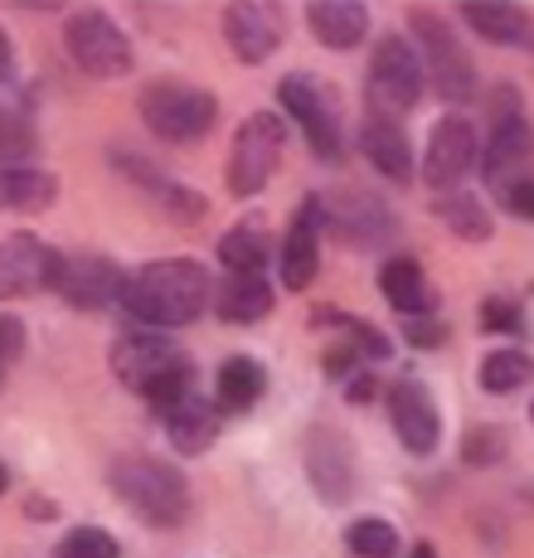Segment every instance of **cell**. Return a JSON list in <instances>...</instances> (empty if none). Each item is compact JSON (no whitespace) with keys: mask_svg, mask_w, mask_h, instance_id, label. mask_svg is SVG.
Segmentation results:
<instances>
[{"mask_svg":"<svg viewBox=\"0 0 534 558\" xmlns=\"http://www.w3.org/2000/svg\"><path fill=\"white\" fill-rule=\"evenodd\" d=\"M209 296H214V282L195 257H156V263H142L126 277L122 306L146 330H180L205 316Z\"/></svg>","mask_w":534,"mask_h":558,"instance_id":"6da1fadb","label":"cell"},{"mask_svg":"<svg viewBox=\"0 0 534 558\" xmlns=\"http://www.w3.org/2000/svg\"><path fill=\"white\" fill-rule=\"evenodd\" d=\"M107 486L117 490V500H122L136 520L151 524V530H180V524L190 520V510H195L185 471L160 457H146V452L117 457L112 471H107Z\"/></svg>","mask_w":534,"mask_h":558,"instance_id":"7a4b0ae2","label":"cell"},{"mask_svg":"<svg viewBox=\"0 0 534 558\" xmlns=\"http://www.w3.org/2000/svg\"><path fill=\"white\" fill-rule=\"evenodd\" d=\"M142 122L146 132L160 136L170 146H190L199 136L214 132L219 122V98L209 88H195V83H175V78H160L142 88Z\"/></svg>","mask_w":534,"mask_h":558,"instance_id":"3957f363","label":"cell"},{"mask_svg":"<svg viewBox=\"0 0 534 558\" xmlns=\"http://www.w3.org/2000/svg\"><path fill=\"white\" fill-rule=\"evenodd\" d=\"M277 102L302 126L312 156L326 160V166H340V156H345V117H340L336 88L320 83L316 73H287V78L277 83Z\"/></svg>","mask_w":534,"mask_h":558,"instance_id":"277c9868","label":"cell"},{"mask_svg":"<svg viewBox=\"0 0 534 558\" xmlns=\"http://www.w3.org/2000/svg\"><path fill=\"white\" fill-rule=\"evenodd\" d=\"M413 35H418V63H423V78L433 83V93L442 102H452V107H462V102H472V93H476V63H472V53H466L462 45V35H457L452 25H447L437 10H413Z\"/></svg>","mask_w":534,"mask_h":558,"instance_id":"5b68a950","label":"cell"},{"mask_svg":"<svg viewBox=\"0 0 534 558\" xmlns=\"http://www.w3.org/2000/svg\"><path fill=\"white\" fill-rule=\"evenodd\" d=\"M63 49H69L73 69L98 83L126 78V73L136 69V49H132V39H126V29L98 5L73 10L69 25H63Z\"/></svg>","mask_w":534,"mask_h":558,"instance_id":"8992f818","label":"cell"},{"mask_svg":"<svg viewBox=\"0 0 534 558\" xmlns=\"http://www.w3.org/2000/svg\"><path fill=\"white\" fill-rule=\"evenodd\" d=\"M427 88L423 78V63H418V49L409 45L403 35H384L379 49L369 59V73H365V102H369V117H393L413 112Z\"/></svg>","mask_w":534,"mask_h":558,"instance_id":"52a82bcc","label":"cell"},{"mask_svg":"<svg viewBox=\"0 0 534 558\" xmlns=\"http://www.w3.org/2000/svg\"><path fill=\"white\" fill-rule=\"evenodd\" d=\"M287 151V122L282 112H253L248 122L233 132L229 146V166H223V180H229L233 199H253L258 190L272 180V170L282 166Z\"/></svg>","mask_w":534,"mask_h":558,"instance_id":"ba28073f","label":"cell"},{"mask_svg":"<svg viewBox=\"0 0 534 558\" xmlns=\"http://www.w3.org/2000/svg\"><path fill=\"white\" fill-rule=\"evenodd\" d=\"M320 229H330L345 248L374 253L399 233V219L374 190H336V195L320 199Z\"/></svg>","mask_w":534,"mask_h":558,"instance_id":"9c48e42d","label":"cell"},{"mask_svg":"<svg viewBox=\"0 0 534 558\" xmlns=\"http://www.w3.org/2000/svg\"><path fill=\"white\" fill-rule=\"evenodd\" d=\"M496 126H490V142L486 151H481V175H486V185L506 190L515 185V180H534V126L530 117L520 112V98L506 107V98L496 93Z\"/></svg>","mask_w":534,"mask_h":558,"instance_id":"30bf717a","label":"cell"},{"mask_svg":"<svg viewBox=\"0 0 534 558\" xmlns=\"http://www.w3.org/2000/svg\"><path fill=\"white\" fill-rule=\"evenodd\" d=\"M63 257L35 233H10L0 239V302H20V296L59 292L63 282Z\"/></svg>","mask_w":534,"mask_h":558,"instance_id":"8fae6325","label":"cell"},{"mask_svg":"<svg viewBox=\"0 0 534 558\" xmlns=\"http://www.w3.org/2000/svg\"><path fill=\"white\" fill-rule=\"evenodd\" d=\"M190 355L175 345V340L166 336V330H126V336L112 340V355H107V364H112V374L126 384V389L146 393L151 384H160L170 369H180Z\"/></svg>","mask_w":534,"mask_h":558,"instance_id":"7c38bea8","label":"cell"},{"mask_svg":"<svg viewBox=\"0 0 534 558\" xmlns=\"http://www.w3.org/2000/svg\"><path fill=\"white\" fill-rule=\"evenodd\" d=\"M481 166V142H476V126L466 122V117H442V122L433 126V136H427V151H423V180L427 190H437V195H447V190H457L466 175Z\"/></svg>","mask_w":534,"mask_h":558,"instance_id":"4fadbf2b","label":"cell"},{"mask_svg":"<svg viewBox=\"0 0 534 558\" xmlns=\"http://www.w3.org/2000/svg\"><path fill=\"white\" fill-rule=\"evenodd\" d=\"M389 423L399 433V442L409 447L413 457H433L437 442H442V413H437L433 393H427L423 379H399L389 384Z\"/></svg>","mask_w":534,"mask_h":558,"instance_id":"5bb4252c","label":"cell"},{"mask_svg":"<svg viewBox=\"0 0 534 558\" xmlns=\"http://www.w3.org/2000/svg\"><path fill=\"white\" fill-rule=\"evenodd\" d=\"M320 272V199L306 195L287 223L282 253H277V277L287 292H306Z\"/></svg>","mask_w":534,"mask_h":558,"instance_id":"9a60e30c","label":"cell"},{"mask_svg":"<svg viewBox=\"0 0 534 558\" xmlns=\"http://www.w3.org/2000/svg\"><path fill=\"white\" fill-rule=\"evenodd\" d=\"M122 292H126V272L102 253H83V257H69L63 263V282H59V296L69 302L73 311H107V306H122Z\"/></svg>","mask_w":534,"mask_h":558,"instance_id":"2e32d148","label":"cell"},{"mask_svg":"<svg viewBox=\"0 0 534 558\" xmlns=\"http://www.w3.org/2000/svg\"><path fill=\"white\" fill-rule=\"evenodd\" d=\"M223 39H229L239 63H263L282 45V10L243 0V5H223Z\"/></svg>","mask_w":534,"mask_h":558,"instance_id":"e0dca14e","label":"cell"},{"mask_svg":"<svg viewBox=\"0 0 534 558\" xmlns=\"http://www.w3.org/2000/svg\"><path fill=\"white\" fill-rule=\"evenodd\" d=\"M112 166L122 170L146 199H156L166 214H175V219H205V199H199V190L180 185L175 175H166V170L151 166L146 156H136L132 146H112Z\"/></svg>","mask_w":534,"mask_h":558,"instance_id":"ac0fdd59","label":"cell"},{"mask_svg":"<svg viewBox=\"0 0 534 558\" xmlns=\"http://www.w3.org/2000/svg\"><path fill=\"white\" fill-rule=\"evenodd\" d=\"M306 476L320 490L326 506H345L350 490H355V452L340 433H316L306 447Z\"/></svg>","mask_w":534,"mask_h":558,"instance_id":"d6986e66","label":"cell"},{"mask_svg":"<svg viewBox=\"0 0 534 558\" xmlns=\"http://www.w3.org/2000/svg\"><path fill=\"white\" fill-rule=\"evenodd\" d=\"M160 423H166V437H170V447H175L180 457H199V452H209V447L219 442L223 413L214 408V399H205V393H190L185 403L166 408Z\"/></svg>","mask_w":534,"mask_h":558,"instance_id":"ffe728a7","label":"cell"},{"mask_svg":"<svg viewBox=\"0 0 534 558\" xmlns=\"http://www.w3.org/2000/svg\"><path fill=\"white\" fill-rule=\"evenodd\" d=\"M360 151L374 166V175H384L389 185H409L413 180V142L399 122H384V117H369L360 126Z\"/></svg>","mask_w":534,"mask_h":558,"instance_id":"44dd1931","label":"cell"},{"mask_svg":"<svg viewBox=\"0 0 534 558\" xmlns=\"http://www.w3.org/2000/svg\"><path fill=\"white\" fill-rule=\"evenodd\" d=\"M306 25H312L316 45L345 53V49H360L369 35V10L355 5V0H316L306 5Z\"/></svg>","mask_w":534,"mask_h":558,"instance_id":"7402d4cb","label":"cell"},{"mask_svg":"<svg viewBox=\"0 0 534 558\" xmlns=\"http://www.w3.org/2000/svg\"><path fill=\"white\" fill-rule=\"evenodd\" d=\"M379 292H384V302L409 320L433 316V306H437V292L427 287L418 257H389V263L379 267Z\"/></svg>","mask_w":534,"mask_h":558,"instance_id":"603a6c76","label":"cell"},{"mask_svg":"<svg viewBox=\"0 0 534 558\" xmlns=\"http://www.w3.org/2000/svg\"><path fill=\"white\" fill-rule=\"evenodd\" d=\"M214 311L229 326H253L272 311V287L258 272H229L219 287H214Z\"/></svg>","mask_w":534,"mask_h":558,"instance_id":"cb8c5ba5","label":"cell"},{"mask_svg":"<svg viewBox=\"0 0 534 558\" xmlns=\"http://www.w3.org/2000/svg\"><path fill=\"white\" fill-rule=\"evenodd\" d=\"M267 393V369L253 355H229L214 374V408L219 413H248Z\"/></svg>","mask_w":534,"mask_h":558,"instance_id":"d4e9b609","label":"cell"},{"mask_svg":"<svg viewBox=\"0 0 534 558\" xmlns=\"http://www.w3.org/2000/svg\"><path fill=\"white\" fill-rule=\"evenodd\" d=\"M59 199V175L39 166H0V209L39 214Z\"/></svg>","mask_w":534,"mask_h":558,"instance_id":"484cf974","label":"cell"},{"mask_svg":"<svg viewBox=\"0 0 534 558\" xmlns=\"http://www.w3.org/2000/svg\"><path fill=\"white\" fill-rule=\"evenodd\" d=\"M267 257H272V239H267V223L263 219L233 223V229L219 239V263L229 267V272H258L263 277Z\"/></svg>","mask_w":534,"mask_h":558,"instance_id":"4316f807","label":"cell"},{"mask_svg":"<svg viewBox=\"0 0 534 558\" xmlns=\"http://www.w3.org/2000/svg\"><path fill=\"white\" fill-rule=\"evenodd\" d=\"M462 20L486 45H525L530 15L520 5H462Z\"/></svg>","mask_w":534,"mask_h":558,"instance_id":"83f0119b","label":"cell"},{"mask_svg":"<svg viewBox=\"0 0 534 558\" xmlns=\"http://www.w3.org/2000/svg\"><path fill=\"white\" fill-rule=\"evenodd\" d=\"M525 384H534V360L525 350H490L486 360H481V389L496 393V399H506V393H520Z\"/></svg>","mask_w":534,"mask_h":558,"instance_id":"f1b7e54d","label":"cell"},{"mask_svg":"<svg viewBox=\"0 0 534 558\" xmlns=\"http://www.w3.org/2000/svg\"><path fill=\"white\" fill-rule=\"evenodd\" d=\"M312 326H336V330H345L350 336V350L355 355H365V360H389L393 355V340L384 336L379 326H369V320H360V316H345V311H312Z\"/></svg>","mask_w":534,"mask_h":558,"instance_id":"f546056e","label":"cell"},{"mask_svg":"<svg viewBox=\"0 0 534 558\" xmlns=\"http://www.w3.org/2000/svg\"><path fill=\"white\" fill-rule=\"evenodd\" d=\"M437 219L466 243H486L490 239V214L481 209L472 195H442L437 199Z\"/></svg>","mask_w":534,"mask_h":558,"instance_id":"4dcf8cb0","label":"cell"},{"mask_svg":"<svg viewBox=\"0 0 534 558\" xmlns=\"http://www.w3.org/2000/svg\"><path fill=\"white\" fill-rule=\"evenodd\" d=\"M35 146L39 132L25 107H0V166H25V156H35Z\"/></svg>","mask_w":534,"mask_h":558,"instance_id":"1f68e13d","label":"cell"},{"mask_svg":"<svg viewBox=\"0 0 534 558\" xmlns=\"http://www.w3.org/2000/svg\"><path fill=\"white\" fill-rule=\"evenodd\" d=\"M345 549L355 558H393L399 554V530H393L389 520H355L345 530Z\"/></svg>","mask_w":534,"mask_h":558,"instance_id":"d6a6232c","label":"cell"},{"mask_svg":"<svg viewBox=\"0 0 534 558\" xmlns=\"http://www.w3.org/2000/svg\"><path fill=\"white\" fill-rule=\"evenodd\" d=\"M53 558H122V544L102 530V524H78L59 539Z\"/></svg>","mask_w":534,"mask_h":558,"instance_id":"836d02e7","label":"cell"},{"mask_svg":"<svg viewBox=\"0 0 534 558\" xmlns=\"http://www.w3.org/2000/svg\"><path fill=\"white\" fill-rule=\"evenodd\" d=\"M403 340H409V345H418V350H442L447 345V326H442V320H433V316L409 320V326H403Z\"/></svg>","mask_w":534,"mask_h":558,"instance_id":"e575fe53","label":"cell"},{"mask_svg":"<svg viewBox=\"0 0 534 558\" xmlns=\"http://www.w3.org/2000/svg\"><path fill=\"white\" fill-rule=\"evenodd\" d=\"M496 199H500V209L520 214V219H534V180H515V185H506Z\"/></svg>","mask_w":534,"mask_h":558,"instance_id":"d590c367","label":"cell"},{"mask_svg":"<svg viewBox=\"0 0 534 558\" xmlns=\"http://www.w3.org/2000/svg\"><path fill=\"white\" fill-rule=\"evenodd\" d=\"M481 326L486 330H520V311L510 302H500V296H490V302L481 306Z\"/></svg>","mask_w":534,"mask_h":558,"instance_id":"8d00e7d4","label":"cell"},{"mask_svg":"<svg viewBox=\"0 0 534 558\" xmlns=\"http://www.w3.org/2000/svg\"><path fill=\"white\" fill-rule=\"evenodd\" d=\"M15 45H10V35L0 29V83H15Z\"/></svg>","mask_w":534,"mask_h":558,"instance_id":"74e56055","label":"cell"},{"mask_svg":"<svg viewBox=\"0 0 534 558\" xmlns=\"http://www.w3.org/2000/svg\"><path fill=\"white\" fill-rule=\"evenodd\" d=\"M345 399H350V403L374 399V379H369V374H350V379H345Z\"/></svg>","mask_w":534,"mask_h":558,"instance_id":"f35d334b","label":"cell"},{"mask_svg":"<svg viewBox=\"0 0 534 558\" xmlns=\"http://www.w3.org/2000/svg\"><path fill=\"white\" fill-rule=\"evenodd\" d=\"M53 514H59V510H53L45 496H29V520H53Z\"/></svg>","mask_w":534,"mask_h":558,"instance_id":"ab89813d","label":"cell"},{"mask_svg":"<svg viewBox=\"0 0 534 558\" xmlns=\"http://www.w3.org/2000/svg\"><path fill=\"white\" fill-rule=\"evenodd\" d=\"M409 558H437V549H433V544H413Z\"/></svg>","mask_w":534,"mask_h":558,"instance_id":"60d3db41","label":"cell"},{"mask_svg":"<svg viewBox=\"0 0 534 558\" xmlns=\"http://www.w3.org/2000/svg\"><path fill=\"white\" fill-rule=\"evenodd\" d=\"M5 486H10V471H5V461H0V496H5Z\"/></svg>","mask_w":534,"mask_h":558,"instance_id":"b9f144b4","label":"cell"},{"mask_svg":"<svg viewBox=\"0 0 534 558\" xmlns=\"http://www.w3.org/2000/svg\"><path fill=\"white\" fill-rule=\"evenodd\" d=\"M5 369H10V364H5V360H0V384H5Z\"/></svg>","mask_w":534,"mask_h":558,"instance_id":"7bdbcfd3","label":"cell"},{"mask_svg":"<svg viewBox=\"0 0 534 558\" xmlns=\"http://www.w3.org/2000/svg\"><path fill=\"white\" fill-rule=\"evenodd\" d=\"M530 417H534V408H530Z\"/></svg>","mask_w":534,"mask_h":558,"instance_id":"ee69618b","label":"cell"}]
</instances>
